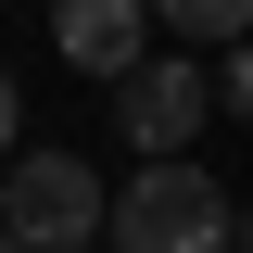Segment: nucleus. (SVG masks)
<instances>
[{"instance_id":"f257e3e1","label":"nucleus","mask_w":253,"mask_h":253,"mask_svg":"<svg viewBox=\"0 0 253 253\" xmlns=\"http://www.w3.org/2000/svg\"><path fill=\"white\" fill-rule=\"evenodd\" d=\"M114 253H241V215H228V190L203 177L190 152L139 165L114 203Z\"/></svg>"},{"instance_id":"f03ea898","label":"nucleus","mask_w":253,"mask_h":253,"mask_svg":"<svg viewBox=\"0 0 253 253\" xmlns=\"http://www.w3.org/2000/svg\"><path fill=\"white\" fill-rule=\"evenodd\" d=\"M101 215H114V190H101L89 152H13V165H0V228H13L26 253L101 241Z\"/></svg>"},{"instance_id":"7ed1b4c3","label":"nucleus","mask_w":253,"mask_h":253,"mask_svg":"<svg viewBox=\"0 0 253 253\" xmlns=\"http://www.w3.org/2000/svg\"><path fill=\"white\" fill-rule=\"evenodd\" d=\"M203 114H215V63H190V51H152V63L114 89V139H139V165L190 152V139H203Z\"/></svg>"},{"instance_id":"20e7f679","label":"nucleus","mask_w":253,"mask_h":253,"mask_svg":"<svg viewBox=\"0 0 253 253\" xmlns=\"http://www.w3.org/2000/svg\"><path fill=\"white\" fill-rule=\"evenodd\" d=\"M51 51L101 89H126L152 63V0H51Z\"/></svg>"},{"instance_id":"39448f33","label":"nucleus","mask_w":253,"mask_h":253,"mask_svg":"<svg viewBox=\"0 0 253 253\" xmlns=\"http://www.w3.org/2000/svg\"><path fill=\"white\" fill-rule=\"evenodd\" d=\"M152 13L177 38H203V51H241V38H253V0H152Z\"/></svg>"},{"instance_id":"423d86ee","label":"nucleus","mask_w":253,"mask_h":253,"mask_svg":"<svg viewBox=\"0 0 253 253\" xmlns=\"http://www.w3.org/2000/svg\"><path fill=\"white\" fill-rule=\"evenodd\" d=\"M215 89H228V114H253V38H241V51H215Z\"/></svg>"},{"instance_id":"0eeeda50","label":"nucleus","mask_w":253,"mask_h":253,"mask_svg":"<svg viewBox=\"0 0 253 253\" xmlns=\"http://www.w3.org/2000/svg\"><path fill=\"white\" fill-rule=\"evenodd\" d=\"M13 139H26V101H13V76H0V165H13Z\"/></svg>"},{"instance_id":"6e6552de","label":"nucleus","mask_w":253,"mask_h":253,"mask_svg":"<svg viewBox=\"0 0 253 253\" xmlns=\"http://www.w3.org/2000/svg\"><path fill=\"white\" fill-rule=\"evenodd\" d=\"M241 253H253V203H241Z\"/></svg>"},{"instance_id":"1a4fd4ad","label":"nucleus","mask_w":253,"mask_h":253,"mask_svg":"<svg viewBox=\"0 0 253 253\" xmlns=\"http://www.w3.org/2000/svg\"><path fill=\"white\" fill-rule=\"evenodd\" d=\"M0 253H26V241H13V228H0Z\"/></svg>"}]
</instances>
